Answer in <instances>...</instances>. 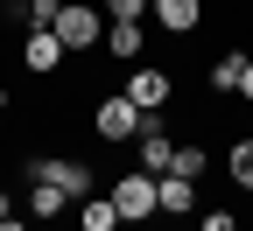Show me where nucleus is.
<instances>
[{
    "mask_svg": "<svg viewBox=\"0 0 253 231\" xmlns=\"http://www.w3.org/2000/svg\"><path fill=\"white\" fill-rule=\"evenodd\" d=\"M14 14H21L28 28H56V14H63V0H14Z\"/></svg>",
    "mask_w": 253,
    "mask_h": 231,
    "instance_id": "ddd939ff",
    "label": "nucleus"
},
{
    "mask_svg": "<svg viewBox=\"0 0 253 231\" xmlns=\"http://www.w3.org/2000/svg\"><path fill=\"white\" fill-rule=\"evenodd\" d=\"M239 77H246V56H218L211 63V84L218 91H239Z\"/></svg>",
    "mask_w": 253,
    "mask_h": 231,
    "instance_id": "4468645a",
    "label": "nucleus"
},
{
    "mask_svg": "<svg viewBox=\"0 0 253 231\" xmlns=\"http://www.w3.org/2000/svg\"><path fill=\"white\" fill-rule=\"evenodd\" d=\"M190 231H197V224H190Z\"/></svg>",
    "mask_w": 253,
    "mask_h": 231,
    "instance_id": "4be33fe9",
    "label": "nucleus"
},
{
    "mask_svg": "<svg viewBox=\"0 0 253 231\" xmlns=\"http://www.w3.org/2000/svg\"><path fill=\"white\" fill-rule=\"evenodd\" d=\"M7 210H14V203H7V189H0V224H7Z\"/></svg>",
    "mask_w": 253,
    "mask_h": 231,
    "instance_id": "aec40b11",
    "label": "nucleus"
},
{
    "mask_svg": "<svg viewBox=\"0 0 253 231\" xmlns=\"http://www.w3.org/2000/svg\"><path fill=\"white\" fill-rule=\"evenodd\" d=\"M126 98H134L141 112H162L169 105V77L162 70H134V77H126Z\"/></svg>",
    "mask_w": 253,
    "mask_h": 231,
    "instance_id": "0eeeda50",
    "label": "nucleus"
},
{
    "mask_svg": "<svg viewBox=\"0 0 253 231\" xmlns=\"http://www.w3.org/2000/svg\"><path fill=\"white\" fill-rule=\"evenodd\" d=\"M225 168H232V182H239V189H253V140H239V147H232Z\"/></svg>",
    "mask_w": 253,
    "mask_h": 231,
    "instance_id": "2eb2a0df",
    "label": "nucleus"
},
{
    "mask_svg": "<svg viewBox=\"0 0 253 231\" xmlns=\"http://www.w3.org/2000/svg\"><path fill=\"white\" fill-rule=\"evenodd\" d=\"M197 14H204L197 0H155V21H162L169 35H190V28H197Z\"/></svg>",
    "mask_w": 253,
    "mask_h": 231,
    "instance_id": "1a4fd4ad",
    "label": "nucleus"
},
{
    "mask_svg": "<svg viewBox=\"0 0 253 231\" xmlns=\"http://www.w3.org/2000/svg\"><path fill=\"white\" fill-rule=\"evenodd\" d=\"M78 224H84V231H120L126 217H120V203H113V196H84V210H78Z\"/></svg>",
    "mask_w": 253,
    "mask_h": 231,
    "instance_id": "9d476101",
    "label": "nucleus"
},
{
    "mask_svg": "<svg viewBox=\"0 0 253 231\" xmlns=\"http://www.w3.org/2000/svg\"><path fill=\"white\" fill-rule=\"evenodd\" d=\"M56 35H63V49H91V42H99V14H91V7H78V0H63Z\"/></svg>",
    "mask_w": 253,
    "mask_h": 231,
    "instance_id": "20e7f679",
    "label": "nucleus"
},
{
    "mask_svg": "<svg viewBox=\"0 0 253 231\" xmlns=\"http://www.w3.org/2000/svg\"><path fill=\"white\" fill-rule=\"evenodd\" d=\"M155 182H162V175H148V168H134V175H120V182H113V203H120V217H126V224H134V217H155V210H162Z\"/></svg>",
    "mask_w": 253,
    "mask_h": 231,
    "instance_id": "f257e3e1",
    "label": "nucleus"
},
{
    "mask_svg": "<svg viewBox=\"0 0 253 231\" xmlns=\"http://www.w3.org/2000/svg\"><path fill=\"white\" fill-rule=\"evenodd\" d=\"M134 140H141V168H148V175H169V168H176V140L162 133V112H148V126H141Z\"/></svg>",
    "mask_w": 253,
    "mask_h": 231,
    "instance_id": "7ed1b4c3",
    "label": "nucleus"
},
{
    "mask_svg": "<svg viewBox=\"0 0 253 231\" xmlns=\"http://www.w3.org/2000/svg\"><path fill=\"white\" fill-rule=\"evenodd\" d=\"M28 175H49L63 196H78V203L91 196V168H78V161H28Z\"/></svg>",
    "mask_w": 253,
    "mask_h": 231,
    "instance_id": "423d86ee",
    "label": "nucleus"
},
{
    "mask_svg": "<svg viewBox=\"0 0 253 231\" xmlns=\"http://www.w3.org/2000/svg\"><path fill=\"white\" fill-rule=\"evenodd\" d=\"M239 91H246V98H253V56H246V77H239Z\"/></svg>",
    "mask_w": 253,
    "mask_h": 231,
    "instance_id": "6ab92c4d",
    "label": "nucleus"
},
{
    "mask_svg": "<svg viewBox=\"0 0 253 231\" xmlns=\"http://www.w3.org/2000/svg\"><path fill=\"white\" fill-rule=\"evenodd\" d=\"M0 105H7V91H0Z\"/></svg>",
    "mask_w": 253,
    "mask_h": 231,
    "instance_id": "412c9836",
    "label": "nucleus"
},
{
    "mask_svg": "<svg viewBox=\"0 0 253 231\" xmlns=\"http://www.w3.org/2000/svg\"><path fill=\"white\" fill-rule=\"evenodd\" d=\"M204 168H211V161H204V147H176V168H169V175H190V182H197Z\"/></svg>",
    "mask_w": 253,
    "mask_h": 231,
    "instance_id": "dca6fc26",
    "label": "nucleus"
},
{
    "mask_svg": "<svg viewBox=\"0 0 253 231\" xmlns=\"http://www.w3.org/2000/svg\"><path fill=\"white\" fill-rule=\"evenodd\" d=\"M63 203H71V196H63L49 175H28V210H36V217H56Z\"/></svg>",
    "mask_w": 253,
    "mask_h": 231,
    "instance_id": "9b49d317",
    "label": "nucleus"
},
{
    "mask_svg": "<svg viewBox=\"0 0 253 231\" xmlns=\"http://www.w3.org/2000/svg\"><path fill=\"white\" fill-rule=\"evenodd\" d=\"M155 196H162L169 217H190V210H197V182H190V175H162V182H155Z\"/></svg>",
    "mask_w": 253,
    "mask_h": 231,
    "instance_id": "6e6552de",
    "label": "nucleus"
},
{
    "mask_svg": "<svg viewBox=\"0 0 253 231\" xmlns=\"http://www.w3.org/2000/svg\"><path fill=\"white\" fill-rule=\"evenodd\" d=\"M141 126H148V112H141L126 91H120V98H99V133H106V140H134Z\"/></svg>",
    "mask_w": 253,
    "mask_h": 231,
    "instance_id": "f03ea898",
    "label": "nucleus"
},
{
    "mask_svg": "<svg viewBox=\"0 0 253 231\" xmlns=\"http://www.w3.org/2000/svg\"><path fill=\"white\" fill-rule=\"evenodd\" d=\"M106 49H113V56H141V49H148L141 21H113V28H106Z\"/></svg>",
    "mask_w": 253,
    "mask_h": 231,
    "instance_id": "f8f14e48",
    "label": "nucleus"
},
{
    "mask_svg": "<svg viewBox=\"0 0 253 231\" xmlns=\"http://www.w3.org/2000/svg\"><path fill=\"white\" fill-rule=\"evenodd\" d=\"M63 56H71V49H63V35H56V28H28V42H21V63H28V70H56V63Z\"/></svg>",
    "mask_w": 253,
    "mask_h": 231,
    "instance_id": "39448f33",
    "label": "nucleus"
},
{
    "mask_svg": "<svg viewBox=\"0 0 253 231\" xmlns=\"http://www.w3.org/2000/svg\"><path fill=\"white\" fill-rule=\"evenodd\" d=\"M148 7H155V0H106V14H113V21H141Z\"/></svg>",
    "mask_w": 253,
    "mask_h": 231,
    "instance_id": "f3484780",
    "label": "nucleus"
},
{
    "mask_svg": "<svg viewBox=\"0 0 253 231\" xmlns=\"http://www.w3.org/2000/svg\"><path fill=\"white\" fill-rule=\"evenodd\" d=\"M197 231H239V217H232V210H204V217H197Z\"/></svg>",
    "mask_w": 253,
    "mask_h": 231,
    "instance_id": "a211bd4d",
    "label": "nucleus"
}]
</instances>
